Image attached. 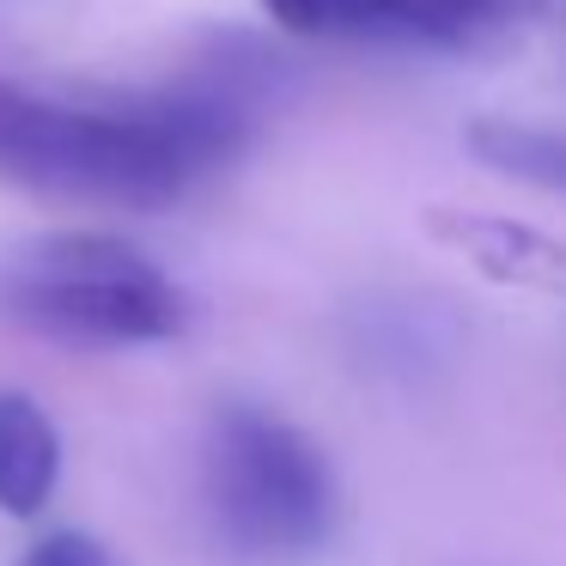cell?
<instances>
[{"label": "cell", "mask_w": 566, "mask_h": 566, "mask_svg": "<svg viewBox=\"0 0 566 566\" xmlns=\"http://www.w3.org/2000/svg\"><path fill=\"white\" fill-rule=\"evenodd\" d=\"M269 80L274 67L238 43L140 98H50L0 80V184L104 208H171L244 153Z\"/></svg>", "instance_id": "obj_1"}, {"label": "cell", "mask_w": 566, "mask_h": 566, "mask_svg": "<svg viewBox=\"0 0 566 566\" xmlns=\"http://www.w3.org/2000/svg\"><path fill=\"white\" fill-rule=\"evenodd\" d=\"M0 311L74 347H147L189 323V298L123 238L67 232L0 262Z\"/></svg>", "instance_id": "obj_2"}, {"label": "cell", "mask_w": 566, "mask_h": 566, "mask_svg": "<svg viewBox=\"0 0 566 566\" xmlns=\"http://www.w3.org/2000/svg\"><path fill=\"white\" fill-rule=\"evenodd\" d=\"M208 505L244 560H305L335 530V481L298 427L256 402H226L208 427Z\"/></svg>", "instance_id": "obj_3"}, {"label": "cell", "mask_w": 566, "mask_h": 566, "mask_svg": "<svg viewBox=\"0 0 566 566\" xmlns=\"http://www.w3.org/2000/svg\"><path fill=\"white\" fill-rule=\"evenodd\" d=\"M293 38L390 55H475L517 38L548 0H256Z\"/></svg>", "instance_id": "obj_4"}, {"label": "cell", "mask_w": 566, "mask_h": 566, "mask_svg": "<svg viewBox=\"0 0 566 566\" xmlns=\"http://www.w3.org/2000/svg\"><path fill=\"white\" fill-rule=\"evenodd\" d=\"M62 475V439L31 396L0 390V512L38 517Z\"/></svg>", "instance_id": "obj_5"}, {"label": "cell", "mask_w": 566, "mask_h": 566, "mask_svg": "<svg viewBox=\"0 0 566 566\" xmlns=\"http://www.w3.org/2000/svg\"><path fill=\"white\" fill-rule=\"evenodd\" d=\"M469 153L493 171L517 177L536 189H566V128L542 123H475L469 128Z\"/></svg>", "instance_id": "obj_6"}, {"label": "cell", "mask_w": 566, "mask_h": 566, "mask_svg": "<svg viewBox=\"0 0 566 566\" xmlns=\"http://www.w3.org/2000/svg\"><path fill=\"white\" fill-rule=\"evenodd\" d=\"M19 566H116V560H111V548H104V542L80 536V530H55V536L31 542Z\"/></svg>", "instance_id": "obj_7"}]
</instances>
